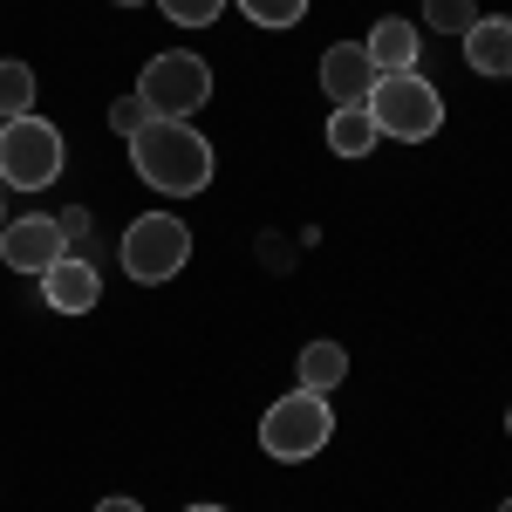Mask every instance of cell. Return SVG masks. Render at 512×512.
I'll return each mask as SVG.
<instances>
[{"instance_id":"cell-10","label":"cell","mask_w":512,"mask_h":512,"mask_svg":"<svg viewBox=\"0 0 512 512\" xmlns=\"http://www.w3.org/2000/svg\"><path fill=\"white\" fill-rule=\"evenodd\" d=\"M369 62H376V76H410L417 69V55H424V41H417V21H403V14H383L376 28H369Z\"/></svg>"},{"instance_id":"cell-19","label":"cell","mask_w":512,"mask_h":512,"mask_svg":"<svg viewBox=\"0 0 512 512\" xmlns=\"http://www.w3.org/2000/svg\"><path fill=\"white\" fill-rule=\"evenodd\" d=\"M96 512H144V506H137V499H103Z\"/></svg>"},{"instance_id":"cell-20","label":"cell","mask_w":512,"mask_h":512,"mask_svg":"<svg viewBox=\"0 0 512 512\" xmlns=\"http://www.w3.org/2000/svg\"><path fill=\"white\" fill-rule=\"evenodd\" d=\"M185 512H226V506H185Z\"/></svg>"},{"instance_id":"cell-16","label":"cell","mask_w":512,"mask_h":512,"mask_svg":"<svg viewBox=\"0 0 512 512\" xmlns=\"http://www.w3.org/2000/svg\"><path fill=\"white\" fill-rule=\"evenodd\" d=\"M246 21H260V28H294L301 14H308V0H233Z\"/></svg>"},{"instance_id":"cell-9","label":"cell","mask_w":512,"mask_h":512,"mask_svg":"<svg viewBox=\"0 0 512 512\" xmlns=\"http://www.w3.org/2000/svg\"><path fill=\"white\" fill-rule=\"evenodd\" d=\"M96 294H103V280H96V267L76 260V253H62V260L41 274V301H48V315H89Z\"/></svg>"},{"instance_id":"cell-11","label":"cell","mask_w":512,"mask_h":512,"mask_svg":"<svg viewBox=\"0 0 512 512\" xmlns=\"http://www.w3.org/2000/svg\"><path fill=\"white\" fill-rule=\"evenodd\" d=\"M465 62L472 76H512V14H478L465 28Z\"/></svg>"},{"instance_id":"cell-8","label":"cell","mask_w":512,"mask_h":512,"mask_svg":"<svg viewBox=\"0 0 512 512\" xmlns=\"http://www.w3.org/2000/svg\"><path fill=\"white\" fill-rule=\"evenodd\" d=\"M376 62H369V48L362 41H335L328 55H321V89L335 96V110H362L369 96H376Z\"/></svg>"},{"instance_id":"cell-23","label":"cell","mask_w":512,"mask_h":512,"mask_svg":"<svg viewBox=\"0 0 512 512\" xmlns=\"http://www.w3.org/2000/svg\"><path fill=\"white\" fill-rule=\"evenodd\" d=\"M506 431H512V410H506Z\"/></svg>"},{"instance_id":"cell-17","label":"cell","mask_w":512,"mask_h":512,"mask_svg":"<svg viewBox=\"0 0 512 512\" xmlns=\"http://www.w3.org/2000/svg\"><path fill=\"white\" fill-rule=\"evenodd\" d=\"M158 7H164V21H171V28H212L226 0H158Z\"/></svg>"},{"instance_id":"cell-6","label":"cell","mask_w":512,"mask_h":512,"mask_svg":"<svg viewBox=\"0 0 512 512\" xmlns=\"http://www.w3.org/2000/svg\"><path fill=\"white\" fill-rule=\"evenodd\" d=\"M62 158H69V144H62V130H55L48 117L0 123V185H14V192H41V185L62 178Z\"/></svg>"},{"instance_id":"cell-21","label":"cell","mask_w":512,"mask_h":512,"mask_svg":"<svg viewBox=\"0 0 512 512\" xmlns=\"http://www.w3.org/2000/svg\"><path fill=\"white\" fill-rule=\"evenodd\" d=\"M117 7H144V0H117Z\"/></svg>"},{"instance_id":"cell-12","label":"cell","mask_w":512,"mask_h":512,"mask_svg":"<svg viewBox=\"0 0 512 512\" xmlns=\"http://www.w3.org/2000/svg\"><path fill=\"white\" fill-rule=\"evenodd\" d=\"M294 376H301V390H308V396H328L342 376H349V349H342V342H308L301 362H294Z\"/></svg>"},{"instance_id":"cell-24","label":"cell","mask_w":512,"mask_h":512,"mask_svg":"<svg viewBox=\"0 0 512 512\" xmlns=\"http://www.w3.org/2000/svg\"><path fill=\"white\" fill-rule=\"evenodd\" d=\"M499 512H512V499H506V506H499Z\"/></svg>"},{"instance_id":"cell-2","label":"cell","mask_w":512,"mask_h":512,"mask_svg":"<svg viewBox=\"0 0 512 512\" xmlns=\"http://www.w3.org/2000/svg\"><path fill=\"white\" fill-rule=\"evenodd\" d=\"M328 437H335V410H328V396H308V390L280 396L260 417V451L274 465H308L315 451H328Z\"/></svg>"},{"instance_id":"cell-3","label":"cell","mask_w":512,"mask_h":512,"mask_svg":"<svg viewBox=\"0 0 512 512\" xmlns=\"http://www.w3.org/2000/svg\"><path fill=\"white\" fill-rule=\"evenodd\" d=\"M137 96L151 103V117L192 123L198 110L212 103V69H205V55H192V48H164V55H151V62H144Z\"/></svg>"},{"instance_id":"cell-15","label":"cell","mask_w":512,"mask_h":512,"mask_svg":"<svg viewBox=\"0 0 512 512\" xmlns=\"http://www.w3.org/2000/svg\"><path fill=\"white\" fill-rule=\"evenodd\" d=\"M478 21V0H424V28H437V35H465Z\"/></svg>"},{"instance_id":"cell-13","label":"cell","mask_w":512,"mask_h":512,"mask_svg":"<svg viewBox=\"0 0 512 512\" xmlns=\"http://www.w3.org/2000/svg\"><path fill=\"white\" fill-rule=\"evenodd\" d=\"M376 144H383V130H376L369 110H335V117H328V151H335V158H369Z\"/></svg>"},{"instance_id":"cell-5","label":"cell","mask_w":512,"mask_h":512,"mask_svg":"<svg viewBox=\"0 0 512 512\" xmlns=\"http://www.w3.org/2000/svg\"><path fill=\"white\" fill-rule=\"evenodd\" d=\"M117 260H123V274H130V280L164 287L171 274H185V260H192V226L171 219V212H144V219L123 226Z\"/></svg>"},{"instance_id":"cell-1","label":"cell","mask_w":512,"mask_h":512,"mask_svg":"<svg viewBox=\"0 0 512 512\" xmlns=\"http://www.w3.org/2000/svg\"><path fill=\"white\" fill-rule=\"evenodd\" d=\"M130 164L164 198H198L212 185V144L198 137L192 123H171V117H151L130 137Z\"/></svg>"},{"instance_id":"cell-18","label":"cell","mask_w":512,"mask_h":512,"mask_svg":"<svg viewBox=\"0 0 512 512\" xmlns=\"http://www.w3.org/2000/svg\"><path fill=\"white\" fill-rule=\"evenodd\" d=\"M144 123H151V103H144V96H137V89H130V96H117V103H110V130H117L123 144H130V137H137V130H144Z\"/></svg>"},{"instance_id":"cell-7","label":"cell","mask_w":512,"mask_h":512,"mask_svg":"<svg viewBox=\"0 0 512 512\" xmlns=\"http://www.w3.org/2000/svg\"><path fill=\"white\" fill-rule=\"evenodd\" d=\"M62 253H69L62 219H7V226H0V260H7L14 274H35L41 280Z\"/></svg>"},{"instance_id":"cell-4","label":"cell","mask_w":512,"mask_h":512,"mask_svg":"<svg viewBox=\"0 0 512 512\" xmlns=\"http://www.w3.org/2000/svg\"><path fill=\"white\" fill-rule=\"evenodd\" d=\"M362 110H369L376 130L396 137V144H431L437 130H444V96H437V82H424L417 69H410V76H383Z\"/></svg>"},{"instance_id":"cell-14","label":"cell","mask_w":512,"mask_h":512,"mask_svg":"<svg viewBox=\"0 0 512 512\" xmlns=\"http://www.w3.org/2000/svg\"><path fill=\"white\" fill-rule=\"evenodd\" d=\"M35 117V69L28 62H0V123Z\"/></svg>"},{"instance_id":"cell-22","label":"cell","mask_w":512,"mask_h":512,"mask_svg":"<svg viewBox=\"0 0 512 512\" xmlns=\"http://www.w3.org/2000/svg\"><path fill=\"white\" fill-rule=\"evenodd\" d=\"M0 226H7V205H0Z\"/></svg>"}]
</instances>
